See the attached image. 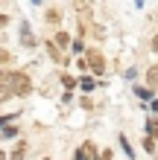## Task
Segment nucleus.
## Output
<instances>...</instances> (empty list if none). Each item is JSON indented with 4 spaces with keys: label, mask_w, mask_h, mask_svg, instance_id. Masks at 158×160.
<instances>
[{
    "label": "nucleus",
    "mask_w": 158,
    "mask_h": 160,
    "mask_svg": "<svg viewBox=\"0 0 158 160\" xmlns=\"http://www.w3.org/2000/svg\"><path fill=\"white\" fill-rule=\"evenodd\" d=\"M9 90H12L15 96H30V93H32L30 76H26L24 70H12V73H9Z\"/></svg>",
    "instance_id": "1"
},
{
    "label": "nucleus",
    "mask_w": 158,
    "mask_h": 160,
    "mask_svg": "<svg viewBox=\"0 0 158 160\" xmlns=\"http://www.w3.org/2000/svg\"><path fill=\"white\" fill-rule=\"evenodd\" d=\"M85 58H88L91 73H97V76H100V73H106V58H103V52H100V50H88Z\"/></svg>",
    "instance_id": "2"
},
{
    "label": "nucleus",
    "mask_w": 158,
    "mask_h": 160,
    "mask_svg": "<svg viewBox=\"0 0 158 160\" xmlns=\"http://www.w3.org/2000/svg\"><path fill=\"white\" fill-rule=\"evenodd\" d=\"M35 44H38V41H35V35H32V29H30V23H21V47H26V50H32V47Z\"/></svg>",
    "instance_id": "3"
},
{
    "label": "nucleus",
    "mask_w": 158,
    "mask_h": 160,
    "mask_svg": "<svg viewBox=\"0 0 158 160\" xmlns=\"http://www.w3.org/2000/svg\"><path fill=\"white\" fill-rule=\"evenodd\" d=\"M132 90H135V96H138V99H146V102H152V96H155V90L150 88V84H135Z\"/></svg>",
    "instance_id": "4"
},
{
    "label": "nucleus",
    "mask_w": 158,
    "mask_h": 160,
    "mask_svg": "<svg viewBox=\"0 0 158 160\" xmlns=\"http://www.w3.org/2000/svg\"><path fill=\"white\" fill-rule=\"evenodd\" d=\"M53 44L59 47V50H68V47H73V41H70V35H68V32H56Z\"/></svg>",
    "instance_id": "5"
},
{
    "label": "nucleus",
    "mask_w": 158,
    "mask_h": 160,
    "mask_svg": "<svg viewBox=\"0 0 158 160\" xmlns=\"http://www.w3.org/2000/svg\"><path fill=\"white\" fill-rule=\"evenodd\" d=\"M26 152H30V146H26L24 140H21V143H18V146L12 148V154H9V160H24V157H26Z\"/></svg>",
    "instance_id": "6"
},
{
    "label": "nucleus",
    "mask_w": 158,
    "mask_h": 160,
    "mask_svg": "<svg viewBox=\"0 0 158 160\" xmlns=\"http://www.w3.org/2000/svg\"><path fill=\"white\" fill-rule=\"evenodd\" d=\"M146 84H150L152 90L158 88V64H150V67H146Z\"/></svg>",
    "instance_id": "7"
},
{
    "label": "nucleus",
    "mask_w": 158,
    "mask_h": 160,
    "mask_svg": "<svg viewBox=\"0 0 158 160\" xmlns=\"http://www.w3.org/2000/svg\"><path fill=\"white\" fill-rule=\"evenodd\" d=\"M79 88L85 90V93H91V90H97V79H91V76H82V79H79Z\"/></svg>",
    "instance_id": "8"
},
{
    "label": "nucleus",
    "mask_w": 158,
    "mask_h": 160,
    "mask_svg": "<svg viewBox=\"0 0 158 160\" xmlns=\"http://www.w3.org/2000/svg\"><path fill=\"white\" fill-rule=\"evenodd\" d=\"M82 152H85V157H88V160H100V154H97V146L91 143V140H88V143H82Z\"/></svg>",
    "instance_id": "9"
},
{
    "label": "nucleus",
    "mask_w": 158,
    "mask_h": 160,
    "mask_svg": "<svg viewBox=\"0 0 158 160\" xmlns=\"http://www.w3.org/2000/svg\"><path fill=\"white\" fill-rule=\"evenodd\" d=\"M146 134H150L155 143H158V119H152V117H146Z\"/></svg>",
    "instance_id": "10"
},
{
    "label": "nucleus",
    "mask_w": 158,
    "mask_h": 160,
    "mask_svg": "<svg viewBox=\"0 0 158 160\" xmlns=\"http://www.w3.org/2000/svg\"><path fill=\"white\" fill-rule=\"evenodd\" d=\"M47 52H50V58H53V61H56V64H64V58H62V52H59V47H56V44H53V41H50V44H47Z\"/></svg>",
    "instance_id": "11"
},
{
    "label": "nucleus",
    "mask_w": 158,
    "mask_h": 160,
    "mask_svg": "<svg viewBox=\"0 0 158 160\" xmlns=\"http://www.w3.org/2000/svg\"><path fill=\"white\" fill-rule=\"evenodd\" d=\"M120 148H123V154H126L129 160H135V152H132V146H129V140H126V134H120Z\"/></svg>",
    "instance_id": "12"
},
{
    "label": "nucleus",
    "mask_w": 158,
    "mask_h": 160,
    "mask_svg": "<svg viewBox=\"0 0 158 160\" xmlns=\"http://www.w3.org/2000/svg\"><path fill=\"white\" fill-rule=\"evenodd\" d=\"M59 82H62V84H64V88H68L70 93H73V88H76V84H79V82L73 79V76H68V73H62V76H59Z\"/></svg>",
    "instance_id": "13"
},
{
    "label": "nucleus",
    "mask_w": 158,
    "mask_h": 160,
    "mask_svg": "<svg viewBox=\"0 0 158 160\" xmlns=\"http://www.w3.org/2000/svg\"><path fill=\"white\" fill-rule=\"evenodd\" d=\"M44 21H47V23H59V21H62L59 9H47V15H44Z\"/></svg>",
    "instance_id": "14"
},
{
    "label": "nucleus",
    "mask_w": 158,
    "mask_h": 160,
    "mask_svg": "<svg viewBox=\"0 0 158 160\" xmlns=\"http://www.w3.org/2000/svg\"><path fill=\"white\" fill-rule=\"evenodd\" d=\"M144 148H146L150 154H152V152H158V143H155V140H152L150 134H144Z\"/></svg>",
    "instance_id": "15"
},
{
    "label": "nucleus",
    "mask_w": 158,
    "mask_h": 160,
    "mask_svg": "<svg viewBox=\"0 0 158 160\" xmlns=\"http://www.w3.org/2000/svg\"><path fill=\"white\" fill-rule=\"evenodd\" d=\"M18 134H21V131H18L15 125H6L3 131H0V137H6V140H12V137H18Z\"/></svg>",
    "instance_id": "16"
},
{
    "label": "nucleus",
    "mask_w": 158,
    "mask_h": 160,
    "mask_svg": "<svg viewBox=\"0 0 158 160\" xmlns=\"http://www.w3.org/2000/svg\"><path fill=\"white\" fill-rule=\"evenodd\" d=\"M12 61V55H9V50H3V47H0V64H9Z\"/></svg>",
    "instance_id": "17"
},
{
    "label": "nucleus",
    "mask_w": 158,
    "mask_h": 160,
    "mask_svg": "<svg viewBox=\"0 0 158 160\" xmlns=\"http://www.w3.org/2000/svg\"><path fill=\"white\" fill-rule=\"evenodd\" d=\"M12 96H15V93L9 90V88H0V102H6V99H12Z\"/></svg>",
    "instance_id": "18"
},
{
    "label": "nucleus",
    "mask_w": 158,
    "mask_h": 160,
    "mask_svg": "<svg viewBox=\"0 0 158 160\" xmlns=\"http://www.w3.org/2000/svg\"><path fill=\"white\" fill-rule=\"evenodd\" d=\"M0 88H9V73L0 67Z\"/></svg>",
    "instance_id": "19"
},
{
    "label": "nucleus",
    "mask_w": 158,
    "mask_h": 160,
    "mask_svg": "<svg viewBox=\"0 0 158 160\" xmlns=\"http://www.w3.org/2000/svg\"><path fill=\"white\" fill-rule=\"evenodd\" d=\"M6 26H9V15L0 12V29H6Z\"/></svg>",
    "instance_id": "20"
},
{
    "label": "nucleus",
    "mask_w": 158,
    "mask_h": 160,
    "mask_svg": "<svg viewBox=\"0 0 158 160\" xmlns=\"http://www.w3.org/2000/svg\"><path fill=\"white\" fill-rule=\"evenodd\" d=\"M114 154H111V148H103V154H100V160H111Z\"/></svg>",
    "instance_id": "21"
},
{
    "label": "nucleus",
    "mask_w": 158,
    "mask_h": 160,
    "mask_svg": "<svg viewBox=\"0 0 158 160\" xmlns=\"http://www.w3.org/2000/svg\"><path fill=\"white\" fill-rule=\"evenodd\" d=\"M73 160H88V157H85V152H82V148H76V154H73Z\"/></svg>",
    "instance_id": "22"
},
{
    "label": "nucleus",
    "mask_w": 158,
    "mask_h": 160,
    "mask_svg": "<svg viewBox=\"0 0 158 160\" xmlns=\"http://www.w3.org/2000/svg\"><path fill=\"white\" fill-rule=\"evenodd\" d=\"M150 111H152V114H158V99H152V105H150Z\"/></svg>",
    "instance_id": "23"
},
{
    "label": "nucleus",
    "mask_w": 158,
    "mask_h": 160,
    "mask_svg": "<svg viewBox=\"0 0 158 160\" xmlns=\"http://www.w3.org/2000/svg\"><path fill=\"white\" fill-rule=\"evenodd\" d=\"M152 52H158V35L152 38Z\"/></svg>",
    "instance_id": "24"
},
{
    "label": "nucleus",
    "mask_w": 158,
    "mask_h": 160,
    "mask_svg": "<svg viewBox=\"0 0 158 160\" xmlns=\"http://www.w3.org/2000/svg\"><path fill=\"white\" fill-rule=\"evenodd\" d=\"M6 157H9V154H6V152H3V148H0V160H6Z\"/></svg>",
    "instance_id": "25"
},
{
    "label": "nucleus",
    "mask_w": 158,
    "mask_h": 160,
    "mask_svg": "<svg viewBox=\"0 0 158 160\" xmlns=\"http://www.w3.org/2000/svg\"><path fill=\"white\" fill-rule=\"evenodd\" d=\"M32 3H44V0H32Z\"/></svg>",
    "instance_id": "26"
},
{
    "label": "nucleus",
    "mask_w": 158,
    "mask_h": 160,
    "mask_svg": "<svg viewBox=\"0 0 158 160\" xmlns=\"http://www.w3.org/2000/svg\"><path fill=\"white\" fill-rule=\"evenodd\" d=\"M41 160H50V157H41Z\"/></svg>",
    "instance_id": "27"
}]
</instances>
